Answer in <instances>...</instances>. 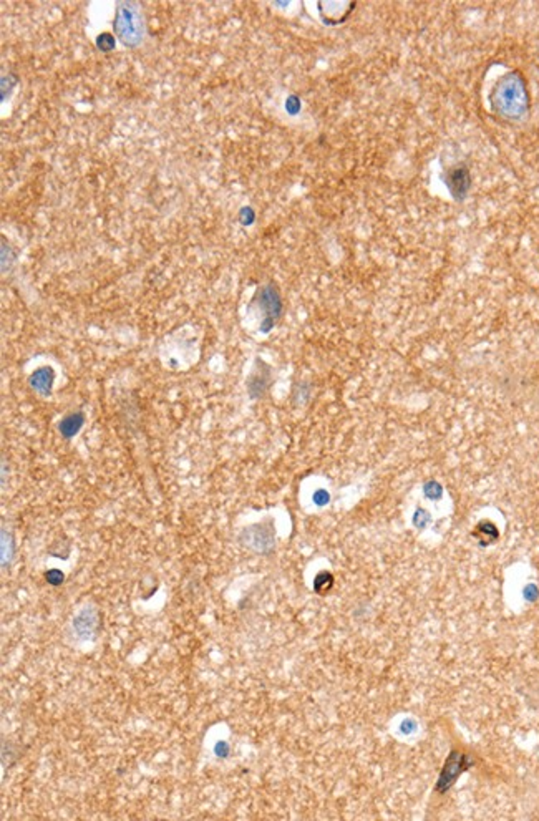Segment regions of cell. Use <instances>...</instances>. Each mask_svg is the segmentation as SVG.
I'll return each mask as SVG.
<instances>
[{"instance_id":"cell-1","label":"cell","mask_w":539,"mask_h":821,"mask_svg":"<svg viewBox=\"0 0 539 821\" xmlns=\"http://www.w3.org/2000/svg\"><path fill=\"white\" fill-rule=\"evenodd\" d=\"M113 27L118 40L130 49H134L143 42L145 37V20L140 12V7L134 2H120L116 6L115 20Z\"/></svg>"},{"instance_id":"cell-2","label":"cell","mask_w":539,"mask_h":821,"mask_svg":"<svg viewBox=\"0 0 539 821\" xmlns=\"http://www.w3.org/2000/svg\"><path fill=\"white\" fill-rule=\"evenodd\" d=\"M241 539L242 543L249 546L252 549H256V551L266 553L272 548V530L271 528L267 530L266 525L252 526L249 530L242 532Z\"/></svg>"},{"instance_id":"cell-3","label":"cell","mask_w":539,"mask_h":821,"mask_svg":"<svg viewBox=\"0 0 539 821\" xmlns=\"http://www.w3.org/2000/svg\"><path fill=\"white\" fill-rule=\"evenodd\" d=\"M55 382V372L50 369V367H42V369H38L30 375L29 378V383L30 387L33 388V390L37 392V394H40L42 397H49L52 394V385H54Z\"/></svg>"},{"instance_id":"cell-4","label":"cell","mask_w":539,"mask_h":821,"mask_svg":"<svg viewBox=\"0 0 539 821\" xmlns=\"http://www.w3.org/2000/svg\"><path fill=\"white\" fill-rule=\"evenodd\" d=\"M260 302H263V307L266 309L267 312V324L263 327L264 330L271 329L274 321H276V317L279 316L281 312V300H279V296H277V292L272 289V287H266V289L260 291Z\"/></svg>"},{"instance_id":"cell-5","label":"cell","mask_w":539,"mask_h":821,"mask_svg":"<svg viewBox=\"0 0 539 821\" xmlns=\"http://www.w3.org/2000/svg\"><path fill=\"white\" fill-rule=\"evenodd\" d=\"M84 425H85V415L81 412H77V413L68 415V417H65L63 420L60 422L58 430H60V433H62L63 438L70 440L78 433V431L81 430V427Z\"/></svg>"},{"instance_id":"cell-6","label":"cell","mask_w":539,"mask_h":821,"mask_svg":"<svg viewBox=\"0 0 539 821\" xmlns=\"http://www.w3.org/2000/svg\"><path fill=\"white\" fill-rule=\"evenodd\" d=\"M14 556V543H12L10 535L7 536L6 531H2V565L7 567V559L10 561Z\"/></svg>"},{"instance_id":"cell-7","label":"cell","mask_w":539,"mask_h":821,"mask_svg":"<svg viewBox=\"0 0 539 821\" xmlns=\"http://www.w3.org/2000/svg\"><path fill=\"white\" fill-rule=\"evenodd\" d=\"M97 47L102 52H110L113 50V47H115V38H113V35L110 33H102L97 38Z\"/></svg>"},{"instance_id":"cell-8","label":"cell","mask_w":539,"mask_h":821,"mask_svg":"<svg viewBox=\"0 0 539 821\" xmlns=\"http://www.w3.org/2000/svg\"><path fill=\"white\" fill-rule=\"evenodd\" d=\"M45 579H47V583L52 584V586H60V584H62L65 581V574L58 569H50L45 573Z\"/></svg>"},{"instance_id":"cell-9","label":"cell","mask_w":539,"mask_h":821,"mask_svg":"<svg viewBox=\"0 0 539 821\" xmlns=\"http://www.w3.org/2000/svg\"><path fill=\"white\" fill-rule=\"evenodd\" d=\"M322 586H324V588H327V589H329L330 586H332V576H329V574H320L319 578L315 579V591H319V592L322 591Z\"/></svg>"},{"instance_id":"cell-10","label":"cell","mask_w":539,"mask_h":821,"mask_svg":"<svg viewBox=\"0 0 539 821\" xmlns=\"http://www.w3.org/2000/svg\"><path fill=\"white\" fill-rule=\"evenodd\" d=\"M214 753L219 758H226V757H228V755H229V746H228V744H226V742H219V744H216Z\"/></svg>"},{"instance_id":"cell-11","label":"cell","mask_w":539,"mask_h":821,"mask_svg":"<svg viewBox=\"0 0 539 821\" xmlns=\"http://www.w3.org/2000/svg\"><path fill=\"white\" fill-rule=\"evenodd\" d=\"M314 501H315V503L319 505V506H322V505H325V503H327V501H329V495H327V493H325L324 490H319V491H317L315 495H314Z\"/></svg>"}]
</instances>
